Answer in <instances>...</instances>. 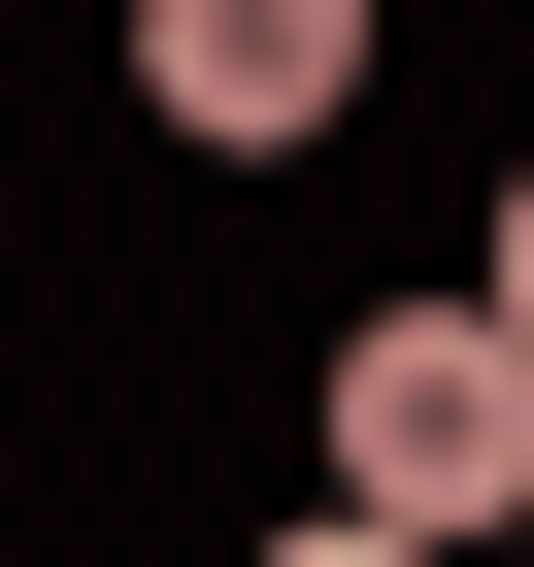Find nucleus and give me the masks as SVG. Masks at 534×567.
I'll return each mask as SVG.
<instances>
[{
  "label": "nucleus",
  "instance_id": "4",
  "mask_svg": "<svg viewBox=\"0 0 534 567\" xmlns=\"http://www.w3.org/2000/svg\"><path fill=\"white\" fill-rule=\"evenodd\" d=\"M501 334H534V167H501Z\"/></svg>",
  "mask_w": 534,
  "mask_h": 567
},
{
  "label": "nucleus",
  "instance_id": "2",
  "mask_svg": "<svg viewBox=\"0 0 534 567\" xmlns=\"http://www.w3.org/2000/svg\"><path fill=\"white\" fill-rule=\"evenodd\" d=\"M134 101L267 167V134H335V101H368V0H134Z\"/></svg>",
  "mask_w": 534,
  "mask_h": 567
},
{
  "label": "nucleus",
  "instance_id": "1",
  "mask_svg": "<svg viewBox=\"0 0 534 567\" xmlns=\"http://www.w3.org/2000/svg\"><path fill=\"white\" fill-rule=\"evenodd\" d=\"M335 501H368L401 567H501V534H534V334H501V301L335 334Z\"/></svg>",
  "mask_w": 534,
  "mask_h": 567
},
{
  "label": "nucleus",
  "instance_id": "3",
  "mask_svg": "<svg viewBox=\"0 0 534 567\" xmlns=\"http://www.w3.org/2000/svg\"><path fill=\"white\" fill-rule=\"evenodd\" d=\"M267 567H401V534H368V501H301V534H267Z\"/></svg>",
  "mask_w": 534,
  "mask_h": 567
}]
</instances>
